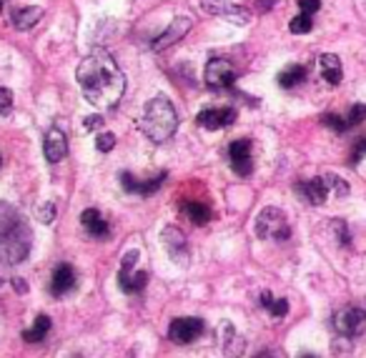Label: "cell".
I'll return each mask as SVG.
<instances>
[{"mask_svg":"<svg viewBox=\"0 0 366 358\" xmlns=\"http://www.w3.org/2000/svg\"><path fill=\"white\" fill-rule=\"evenodd\" d=\"M33 234H30L25 218L13 205L0 203V261L3 263H20L28 258Z\"/></svg>","mask_w":366,"mask_h":358,"instance_id":"2","label":"cell"},{"mask_svg":"<svg viewBox=\"0 0 366 358\" xmlns=\"http://www.w3.org/2000/svg\"><path fill=\"white\" fill-rule=\"evenodd\" d=\"M229 160L231 168H234L236 176L246 178L253 171V153H251V141L244 138V141H234L229 146Z\"/></svg>","mask_w":366,"mask_h":358,"instance_id":"9","label":"cell"},{"mask_svg":"<svg viewBox=\"0 0 366 358\" xmlns=\"http://www.w3.org/2000/svg\"><path fill=\"white\" fill-rule=\"evenodd\" d=\"M321 120H324V125H329V128H332V131H336V133H343V131H349V128H351L349 120L341 118L339 113H327Z\"/></svg>","mask_w":366,"mask_h":358,"instance_id":"26","label":"cell"},{"mask_svg":"<svg viewBox=\"0 0 366 358\" xmlns=\"http://www.w3.org/2000/svg\"><path fill=\"white\" fill-rule=\"evenodd\" d=\"M0 11H3V0H0Z\"/></svg>","mask_w":366,"mask_h":358,"instance_id":"38","label":"cell"},{"mask_svg":"<svg viewBox=\"0 0 366 358\" xmlns=\"http://www.w3.org/2000/svg\"><path fill=\"white\" fill-rule=\"evenodd\" d=\"M311 28H314V20H311L309 13H301L298 18H294L291 25H289V30H291L294 35H301V33H311Z\"/></svg>","mask_w":366,"mask_h":358,"instance_id":"25","label":"cell"},{"mask_svg":"<svg viewBox=\"0 0 366 358\" xmlns=\"http://www.w3.org/2000/svg\"><path fill=\"white\" fill-rule=\"evenodd\" d=\"M364 155H366V136L359 138V141L354 143V153H351L349 163H351V165H359V160L364 158Z\"/></svg>","mask_w":366,"mask_h":358,"instance_id":"31","label":"cell"},{"mask_svg":"<svg viewBox=\"0 0 366 358\" xmlns=\"http://www.w3.org/2000/svg\"><path fill=\"white\" fill-rule=\"evenodd\" d=\"M138 261V250H128L126 256H123V261H120V273H118V283H120V290L123 293H141V290L146 288V283H149V276H146L144 271L133 273V263Z\"/></svg>","mask_w":366,"mask_h":358,"instance_id":"5","label":"cell"},{"mask_svg":"<svg viewBox=\"0 0 366 358\" xmlns=\"http://www.w3.org/2000/svg\"><path fill=\"white\" fill-rule=\"evenodd\" d=\"M13 108V93L8 88H0V113H8Z\"/></svg>","mask_w":366,"mask_h":358,"instance_id":"32","label":"cell"},{"mask_svg":"<svg viewBox=\"0 0 366 358\" xmlns=\"http://www.w3.org/2000/svg\"><path fill=\"white\" fill-rule=\"evenodd\" d=\"M0 286H3V281H0Z\"/></svg>","mask_w":366,"mask_h":358,"instance_id":"39","label":"cell"},{"mask_svg":"<svg viewBox=\"0 0 366 358\" xmlns=\"http://www.w3.org/2000/svg\"><path fill=\"white\" fill-rule=\"evenodd\" d=\"M83 125H86V131H98L103 125V118L101 115H88V118H83Z\"/></svg>","mask_w":366,"mask_h":358,"instance_id":"34","label":"cell"},{"mask_svg":"<svg viewBox=\"0 0 366 358\" xmlns=\"http://www.w3.org/2000/svg\"><path fill=\"white\" fill-rule=\"evenodd\" d=\"M324 181H327V186H329V193L339 196V198L349 193V183L341 181V178H336V176H324Z\"/></svg>","mask_w":366,"mask_h":358,"instance_id":"27","label":"cell"},{"mask_svg":"<svg viewBox=\"0 0 366 358\" xmlns=\"http://www.w3.org/2000/svg\"><path fill=\"white\" fill-rule=\"evenodd\" d=\"M201 8L211 15H218L223 20H231L236 25H246L251 20V13L244 6H236L231 0H201Z\"/></svg>","mask_w":366,"mask_h":358,"instance_id":"8","label":"cell"},{"mask_svg":"<svg viewBox=\"0 0 366 358\" xmlns=\"http://www.w3.org/2000/svg\"><path fill=\"white\" fill-rule=\"evenodd\" d=\"M80 223H83V228H86L88 234H91L93 238H98V241H103V238H108V236H111L108 223L103 221V216H101L96 208L83 210V216H80Z\"/></svg>","mask_w":366,"mask_h":358,"instance_id":"18","label":"cell"},{"mask_svg":"<svg viewBox=\"0 0 366 358\" xmlns=\"http://www.w3.org/2000/svg\"><path fill=\"white\" fill-rule=\"evenodd\" d=\"M236 78H239L236 68L223 58H213L206 65V83L211 88H234Z\"/></svg>","mask_w":366,"mask_h":358,"instance_id":"10","label":"cell"},{"mask_svg":"<svg viewBox=\"0 0 366 358\" xmlns=\"http://www.w3.org/2000/svg\"><path fill=\"white\" fill-rule=\"evenodd\" d=\"M183 210H186V216H189L191 223H196V226H206V223L211 221V208L203 203H186Z\"/></svg>","mask_w":366,"mask_h":358,"instance_id":"24","label":"cell"},{"mask_svg":"<svg viewBox=\"0 0 366 358\" xmlns=\"http://www.w3.org/2000/svg\"><path fill=\"white\" fill-rule=\"evenodd\" d=\"M296 191H298V196H301L303 200H309L311 205H324V200L329 198V186H327V181H324V176L314 178V181H309V183H301Z\"/></svg>","mask_w":366,"mask_h":358,"instance_id":"17","label":"cell"},{"mask_svg":"<svg viewBox=\"0 0 366 358\" xmlns=\"http://www.w3.org/2000/svg\"><path fill=\"white\" fill-rule=\"evenodd\" d=\"M13 288H15V293H28V283L23 279H13Z\"/></svg>","mask_w":366,"mask_h":358,"instance_id":"36","label":"cell"},{"mask_svg":"<svg viewBox=\"0 0 366 358\" xmlns=\"http://www.w3.org/2000/svg\"><path fill=\"white\" fill-rule=\"evenodd\" d=\"M303 80H306V68H303V65H298V63H294V65H289V68H284L279 73V86L281 88L301 86Z\"/></svg>","mask_w":366,"mask_h":358,"instance_id":"20","label":"cell"},{"mask_svg":"<svg viewBox=\"0 0 366 358\" xmlns=\"http://www.w3.org/2000/svg\"><path fill=\"white\" fill-rule=\"evenodd\" d=\"M51 326H53L51 316H38V319H35V324H33V328L23 331V341H28V343H40V341H43V338L48 335Z\"/></svg>","mask_w":366,"mask_h":358,"instance_id":"21","label":"cell"},{"mask_svg":"<svg viewBox=\"0 0 366 358\" xmlns=\"http://www.w3.org/2000/svg\"><path fill=\"white\" fill-rule=\"evenodd\" d=\"M138 128H141V133L153 143L168 141L178 128V115H176V108L171 106V101L163 96L153 98V101L146 106Z\"/></svg>","mask_w":366,"mask_h":358,"instance_id":"3","label":"cell"},{"mask_svg":"<svg viewBox=\"0 0 366 358\" xmlns=\"http://www.w3.org/2000/svg\"><path fill=\"white\" fill-rule=\"evenodd\" d=\"M191 25H194V20L191 18H176L171 25L166 28V33H160L158 38L153 40V51H163V48H168V46H173L176 40H181L183 35L189 33L191 30Z\"/></svg>","mask_w":366,"mask_h":358,"instance_id":"15","label":"cell"},{"mask_svg":"<svg viewBox=\"0 0 366 358\" xmlns=\"http://www.w3.org/2000/svg\"><path fill=\"white\" fill-rule=\"evenodd\" d=\"M166 178H168L166 171L156 173L151 181H136L131 173H120V183H123V188H126L128 193H138V196H153L156 191L166 183Z\"/></svg>","mask_w":366,"mask_h":358,"instance_id":"12","label":"cell"},{"mask_svg":"<svg viewBox=\"0 0 366 358\" xmlns=\"http://www.w3.org/2000/svg\"><path fill=\"white\" fill-rule=\"evenodd\" d=\"M236 115H239L236 108H229V106L226 108H206L196 115V123L206 131H221V128H229L236 123Z\"/></svg>","mask_w":366,"mask_h":358,"instance_id":"11","label":"cell"},{"mask_svg":"<svg viewBox=\"0 0 366 358\" xmlns=\"http://www.w3.org/2000/svg\"><path fill=\"white\" fill-rule=\"evenodd\" d=\"M96 148L101 151V153H111V151L115 148V136L113 133H101L96 141Z\"/></svg>","mask_w":366,"mask_h":358,"instance_id":"28","label":"cell"},{"mask_svg":"<svg viewBox=\"0 0 366 358\" xmlns=\"http://www.w3.org/2000/svg\"><path fill=\"white\" fill-rule=\"evenodd\" d=\"M75 286V271L73 266H68V263H61V266H56V271H53V279H51V293L56 298H63L68 296L70 290H73Z\"/></svg>","mask_w":366,"mask_h":358,"instance_id":"16","label":"cell"},{"mask_svg":"<svg viewBox=\"0 0 366 358\" xmlns=\"http://www.w3.org/2000/svg\"><path fill=\"white\" fill-rule=\"evenodd\" d=\"M160 241H163V245H166L168 256H171L173 261L178 263V266H186V263H189V250H186V238H183V234L178 231L176 226H168L166 231H163V236H160Z\"/></svg>","mask_w":366,"mask_h":358,"instance_id":"13","label":"cell"},{"mask_svg":"<svg viewBox=\"0 0 366 358\" xmlns=\"http://www.w3.org/2000/svg\"><path fill=\"white\" fill-rule=\"evenodd\" d=\"M274 3H276V0H258V8H261V11H271V8H274Z\"/></svg>","mask_w":366,"mask_h":358,"instance_id":"37","label":"cell"},{"mask_svg":"<svg viewBox=\"0 0 366 358\" xmlns=\"http://www.w3.org/2000/svg\"><path fill=\"white\" fill-rule=\"evenodd\" d=\"M339 226V238H341L343 245H349V231H346V223H336Z\"/></svg>","mask_w":366,"mask_h":358,"instance_id":"35","label":"cell"},{"mask_svg":"<svg viewBox=\"0 0 366 358\" xmlns=\"http://www.w3.org/2000/svg\"><path fill=\"white\" fill-rule=\"evenodd\" d=\"M43 151H46L48 163H58V160H63V158H65V153H68V141H65V133L61 131L58 125L48 128V133H46V146H43Z\"/></svg>","mask_w":366,"mask_h":358,"instance_id":"14","label":"cell"},{"mask_svg":"<svg viewBox=\"0 0 366 358\" xmlns=\"http://www.w3.org/2000/svg\"><path fill=\"white\" fill-rule=\"evenodd\" d=\"M349 125H359V123H364L366 120V106L364 103H354L351 106V110H349Z\"/></svg>","mask_w":366,"mask_h":358,"instance_id":"29","label":"cell"},{"mask_svg":"<svg viewBox=\"0 0 366 358\" xmlns=\"http://www.w3.org/2000/svg\"><path fill=\"white\" fill-rule=\"evenodd\" d=\"M258 301H261V308H266V311H269L271 316H276V319H281V316H286V313H289V301H286V298H274V296H271V290H263Z\"/></svg>","mask_w":366,"mask_h":358,"instance_id":"23","label":"cell"},{"mask_svg":"<svg viewBox=\"0 0 366 358\" xmlns=\"http://www.w3.org/2000/svg\"><path fill=\"white\" fill-rule=\"evenodd\" d=\"M203 328L206 324L196 316H186V319H176L171 326H168V338L178 346H189V343L198 341L201 335H203Z\"/></svg>","mask_w":366,"mask_h":358,"instance_id":"6","label":"cell"},{"mask_svg":"<svg viewBox=\"0 0 366 358\" xmlns=\"http://www.w3.org/2000/svg\"><path fill=\"white\" fill-rule=\"evenodd\" d=\"M298 8H301V13L314 15V13L321 8V0H298Z\"/></svg>","mask_w":366,"mask_h":358,"instance_id":"33","label":"cell"},{"mask_svg":"<svg viewBox=\"0 0 366 358\" xmlns=\"http://www.w3.org/2000/svg\"><path fill=\"white\" fill-rule=\"evenodd\" d=\"M256 236L263 241H276V243L286 241L291 236V228L284 210H279L276 205H266L256 216Z\"/></svg>","mask_w":366,"mask_h":358,"instance_id":"4","label":"cell"},{"mask_svg":"<svg viewBox=\"0 0 366 358\" xmlns=\"http://www.w3.org/2000/svg\"><path fill=\"white\" fill-rule=\"evenodd\" d=\"M40 15H43V11L40 8H23V11H15L13 13V25H15L18 30H28L33 28L35 23L40 20Z\"/></svg>","mask_w":366,"mask_h":358,"instance_id":"22","label":"cell"},{"mask_svg":"<svg viewBox=\"0 0 366 358\" xmlns=\"http://www.w3.org/2000/svg\"><path fill=\"white\" fill-rule=\"evenodd\" d=\"M319 68H321V75H324V80H327L329 86H339L341 83V60H339V56H334V53H324V56L319 58Z\"/></svg>","mask_w":366,"mask_h":358,"instance_id":"19","label":"cell"},{"mask_svg":"<svg viewBox=\"0 0 366 358\" xmlns=\"http://www.w3.org/2000/svg\"><path fill=\"white\" fill-rule=\"evenodd\" d=\"M35 216H38V221H43V223H53V221H56V205H53V203H43L38 208V213H35Z\"/></svg>","mask_w":366,"mask_h":358,"instance_id":"30","label":"cell"},{"mask_svg":"<svg viewBox=\"0 0 366 358\" xmlns=\"http://www.w3.org/2000/svg\"><path fill=\"white\" fill-rule=\"evenodd\" d=\"M334 326L341 335L346 338H356V335L366 333V313L364 308H341V311L334 316Z\"/></svg>","mask_w":366,"mask_h":358,"instance_id":"7","label":"cell"},{"mask_svg":"<svg viewBox=\"0 0 366 358\" xmlns=\"http://www.w3.org/2000/svg\"><path fill=\"white\" fill-rule=\"evenodd\" d=\"M75 78H78L83 98L96 108H115L126 91V75L106 51H96L83 58L78 63Z\"/></svg>","mask_w":366,"mask_h":358,"instance_id":"1","label":"cell"}]
</instances>
